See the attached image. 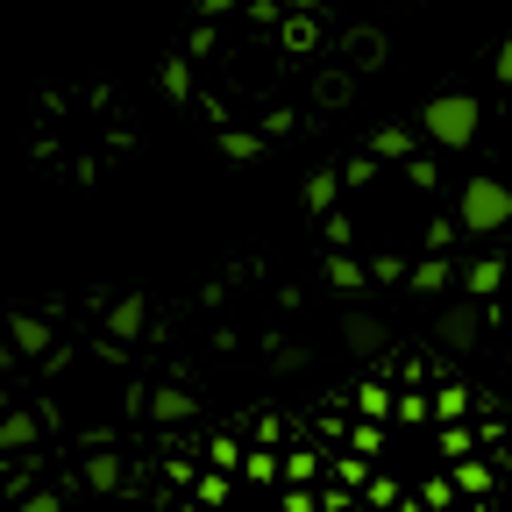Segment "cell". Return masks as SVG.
Wrapping results in <instances>:
<instances>
[]
</instances>
